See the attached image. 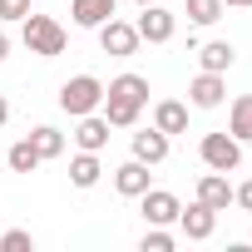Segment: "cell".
<instances>
[{
	"instance_id": "6da1fadb",
	"label": "cell",
	"mask_w": 252,
	"mask_h": 252,
	"mask_svg": "<svg viewBox=\"0 0 252 252\" xmlns=\"http://www.w3.org/2000/svg\"><path fill=\"white\" fill-rule=\"evenodd\" d=\"M144 104H149V79L144 74H119V79L104 84V104L99 109L109 119V129H134Z\"/></svg>"
},
{
	"instance_id": "7a4b0ae2",
	"label": "cell",
	"mask_w": 252,
	"mask_h": 252,
	"mask_svg": "<svg viewBox=\"0 0 252 252\" xmlns=\"http://www.w3.org/2000/svg\"><path fill=\"white\" fill-rule=\"evenodd\" d=\"M20 40H25V50L40 55V60H55V55H64V45H69L64 25H60L55 15H35V10L20 20Z\"/></svg>"
},
{
	"instance_id": "3957f363",
	"label": "cell",
	"mask_w": 252,
	"mask_h": 252,
	"mask_svg": "<svg viewBox=\"0 0 252 252\" xmlns=\"http://www.w3.org/2000/svg\"><path fill=\"white\" fill-rule=\"evenodd\" d=\"M99 104H104V79H99V74H74V79L60 84V109H64L69 119L94 114Z\"/></svg>"
},
{
	"instance_id": "277c9868",
	"label": "cell",
	"mask_w": 252,
	"mask_h": 252,
	"mask_svg": "<svg viewBox=\"0 0 252 252\" xmlns=\"http://www.w3.org/2000/svg\"><path fill=\"white\" fill-rule=\"evenodd\" d=\"M134 30H139V40H149V45H168V40L178 35V15L163 10L158 0H154V5H144V15L134 20Z\"/></svg>"
},
{
	"instance_id": "5b68a950",
	"label": "cell",
	"mask_w": 252,
	"mask_h": 252,
	"mask_svg": "<svg viewBox=\"0 0 252 252\" xmlns=\"http://www.w3.org/2000/svg\"><path fill=\"white\" fill-rule=\"evenodd\" d=\"M198 154H203V163L218 168V173H232V168L242 163V144H237L232 134H203Z\"/></svg>"
},
{
	"instance_id": "8992f818",
	"label": "cell",
	"mask_w": 252,
	"mask_h": 252,
	"mask_svg": "<svg viewBox=\"0 0 252 252\" xmlns=\"http://www.w3.org/2000/svg\"><path fill=\"white\" fill-rule=\"evenodd\" d=\"M99 45H104V55H114V60H129V55L139 50V30H134L129 20H104V25H99Z\"/></svg>"
},
{
	"instance_id": "52a82bcc",
	"label": "cell",
	"mask_w": 252,
	"mask_h": 252,
	"mask_svg": "<svg viewBox=\"0 0 252 252\" xmlns=\"http://www.w3.org/2000/svg\"><path fill=\"white\" fill-rule=\"evenodd\" d=\"M178 227H183V237H193V242H208L213 237V227H218V208H208V203H188V208H178Z\"/></svg>"
},
{
	"instance_id": "ba28073f",
	"label": "cell",
	"mask_w": 252,
	"mask_h": 252,
	"mask_svg": "<svg viewBox=\"0 0 252 252\" xmlns=\"http://www.w3.org/2000/svg\"><path fill=\"white\" fill-rule=\"evenodd\" d=\"M139 203H144V218L154 222V227H168V222H178V198L168 193V188H149V193H139Z\"/></svg>"
},
{
	"instance_id": "9c48e42d",
	"label": "cell",
	"mask_w": 252,
	"mask_h": 252,
	"mask_svg": "<svg viewBox=\"0 0 252 252\" xmlns=\"http://www.w3.org/2000/svg\"><path fill=\"white\" fill-rule=\"evenodd\" d=\"M222 94H227L222 74H208V69H198V79L188 84V104H193V109H218Z\"/></svg>"
},
{
	"instance_id": "30bf717a",
	"label": "cell",
	"mask_w": 252,
	"mask_h": 252,
	"mask_svg": "<svg viewBox=\"0 0 252 252\" xmlns=\"http://www.w3.org/2000/svg\"><path fill=\"white\" fill-rule=\"evenodd\" d=\"M74 144L84 149V154H99L104 144H109V119L94 109V114H79V129H74Z\"/></svg>"
},
{
	"instance_id": "8fae6325",
	"label": "cell",
	"mask_w": 252,
	"mask_h": 252,
	"mask_svg": "<svg viewBox=\"0 0 252 252\" xmlns=\"http://www.w3.org/2000/svg\"><path fill=\"white\" fill-rule=\"evenodd\" d=\"M149 163H139V158H129V163H119L114 168V188L124 193V198H139V193H149Z\"/></svg>"
},
{
	"instance_id": "7c38bea8",
	"label": "cell",
	"mask_w": 252,
	"mask_h": 252,
	"mask_svg": "<svg viewBox=\"0 0 252 252\" xmlns=\"http://www.w3.org/2000/svg\"><path fill=\"white\" fill-rule=\"evenodd\" d=\"M134 158L149 163V168L163 163V158H168V134H163V129H139V134H134Z\"/></svg>"
},
{
	"instance_id": "4fadbf2b",
	"label": "cell",
	"mask_w": 252,
	"mask_h": 252,
	"mask_svg": "<svg viewBox=\"0 0 252 252\" xmlns=\"http://www.w3.org/2000/svg\"><path fill=\"white\" fill-rule=\"evenodd\" d=\"M198 203H208V208H218V213H227V203H232V183H227V173H203L198 178Z\"/></svg>"
},
{
	"instance_id": "5bb4252c",
	"label": "cell",
	"mask_w": 252,
	"mask_h": 252,
	"mask_svg": "<svg viewBox=\"0 0 252 252\" xmlns=\"http://www.w3.org/2000/svg\"><path fill=\"white\" fill-rule=\"evenodd\" d=\"M69 15L79 30H99L104 20H114V0H69Z\"/></svg>"
},
{
	"instance_id": "9a60e30c",
	"label": "cell",
	"mask_w": 252,
	"mask_h": 252,
	"mask_svg": "<svg viewBox=\"0 0 252 252\" xmlns=\"http://www.w3.org/2000/svg\"><path fill=\"white\" fill-rule=\"evenodd\" d=\"M154 129H163L168 139H173V134H188V104L158 99V104H154Z\"/></svg>"
},
{
	"instance_id": "2e32d148",
	"label": "cell",
	"mask_w": 252,
	"mask_h": 252,
	"mask_svg": "<svg viewBox=\"0 0 252 252\" xmlns=\"http://www.w3.org/2000/svg\"><path fill=\"white\" fill-rule=\"evenodd\" d=\"M227 134L237 144H252V94H237L227 109Z\"/></svg>"
},
{
	"instance_id": "e0dca14e",
	"label": "cell",
	"mask_w": 252,
	"mask_h": 252,
	"mask_svg": "<svg viewBox=\"0 0 252 252\" xmlns=\"http://www.w3.org/2000/svg\"><path fill=\"white\" fill-rule=\"evenodd\" d=\"M232 60H237V50H232L227 40H213V45H198V64H203L208 74H227V69H232Z\"/></svg>"
},
{
	"instance_id": "ac0fdd59",
	"label": "cell",
	"mask_w": 252,
	"mask_h": 252,
	"mask_svg": "<svg viewBox=\"0 0 252 252\" xmlns=\"http://www.w3.org/2000/svg\"><path fill=\"white\" fill-rule=\"evenodd\" d=\"M99 178H104V163H99V154H84V149H79V154L69 158V183H74V188H94Z\"/></svg>"
},
{
	"instance_id": "d6986e66",
	"label": "cell",
	"mask_w": 252,
	"mask_h": 252,
	"mask_svg": "<svg viewBox=\"0 0 252 252\" xmlns=\"http://www.w3.org/2000/svg\"><path fill=\"white\" fill-rule=\"evenodd\" d=\"M30 144H35L40 158H60V154H64V134L55 129V124H35V129H30Z\"/></svg>"
},
{
	"instance_id": "ffe728a7",
	"label": "cell",
	"mask_w": 252,
	"mask_h": 252,
	"mask_svg": "<svg viewBox=\"0 0 252 252\" xmlns=\"http://www.w3.org/2000/svg\"><path fill=\"white\" fill-rule=\"evenodd\" d=\"M5 163H10V173H35L45 158L35 154V144L30 139H20V144H10V154H5Z\"/></svg>"
},
{
	"instance_id": "44dd1931",
	"label": "cell",
	"mask_w": 252,
	"mask_h": 252,
	"mask_svg": "<svg viewBox=\"0 0 252 252\" xmlns=\"http://www.w3.org/2000/svg\"><path fill=\"white\" fill-rule=\"evenodd\" d=\"M183 10L193 25H218L222 20V0H183Z\"/></svg>"
},
{
	"instance_id": "7402d4cb",
	"label": "cell",
	"mask_w": 252,
	"mask_h": 252,
	"mask_svg": "<svg viewBox=\"0 0 252 252\" xmlns=\"http://www.w3.org/2000/svg\"><path fill=\"white\" fill-rule=\"evenodd\" d=\"M30 247H35V237L25 227H10L5 237H0V252H30Z\"/></svg>"
},
{
	"instance_id": "603a6c76",
	"label": "cell",
	"mask_w": 252,
	"mask_h": 252,
	"mask_svg": "<svg viewBox=\"0 0 252 252\" xmlns=\"http://www.w3.org/2000/svg\"><path fill=\"white\" fill-rule=\"evenodd\" d=\"M168 247H173V232H163V227L149 222V232H144V252H168Z\"/></svg>"
},
{
	"instance_id": "cb8c5ba5",
	"label": "cell",
	"mask_w": 252,
	"mask_h": 252,
	"mask_svg": "<svg viewBox=\"0 0 252 252\" xmlns=\"http://www.w3.org/2000/svg\"><path fill=\"white\" fill-rule=\"evenodd\" d=\"M25 15H30V0H0V20H5V25L25 20Z\"/></svg>"
},
{
	"instance_id": "d4e9b609",
	"label": "cell",
	"mask_w": 252,
	"mask_h": 252,
	"mask_svg": "<svg viewBox=\"0 0 252 252\" xmlns=\"http://www.w3.org/2000/svg\"><path fill=\"white\" fill-rule=\"evenodd\" d=\"M232 203H237V208H242V213H252V178H247V183H237V188H232Z\"/></svg>"
},
{
	"instance_id": "484cf974",
	"label": "cell",
	"mask_w": 252,
	"mask_h": 252,
	"mask_svg": "<svg viewBox=\"0 0 252 252\" xmlns=\"http://www.w3.org/2000/svg\"><path fill=\"white\" fill-rule=\"evenodd\" d=\"M0 60H10V35L0 30Z\"/></svg>"
},
{
	"instance_id": "4316f807",
	"label": "cell",
	"mask_w": 252,
	"mask_h": 252,
	"mask_svg": "<svg viewBox=\"0 0 252 252\" xmlns=\"http://www.w3.org/2000/svg\"><path fill=\"white\" fill-rule=\"evenodd\" d=\"M5 119H10V104H5V94H0V129H5Z\"/></svg>"
},
{
	"instance_id": "83f0119b",
	"label": "cell",
	"mask_w": 252,
	"mask_h": 252,
	"mask_svg": "<svg viewBox=\"0 0 252 252\" xmlns=\"http://www.w3.org/2000/svg\"><path fill=\"white\" fill-rule=\"evenodd\" d=\"M222 5H252V0H222Z\"/></svg>"
},
{
	"instance_id": "f1b7e54d",
	"label": "cell",
	"mask_w": 252,
	"mask_h": 252,
	"mask_svg": "<svg viewBox=\"0 0 252 252\" xmlns=\"http://www.w3.org/2000/svg\"><path fill=\"white\" fill-rule=\"evenodd\" d=\"M139 5H154V0H139Z\"/></svg>"
}]
</instances>
